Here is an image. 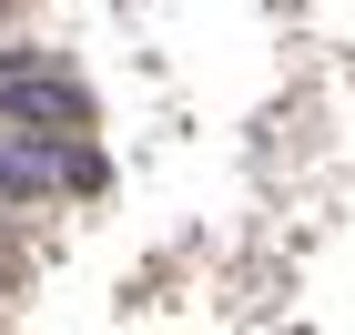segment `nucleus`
<instances>
[{
	"mask_svg": "<svg viewBox=\"0 0 355 335\" xmlns=\"http://www.w3.org/2000/svg\"><path fill=\"white\" fill-rule=\"evenodd\" d=\"M0 122H31V132H92V92L61 71V61H10L0 71Z\"/></svg>",
	"mask_w": 355,
	"mask_h": 335,
	"instance_id": "1",
	"label": "nucleus"
}]
</instances>
